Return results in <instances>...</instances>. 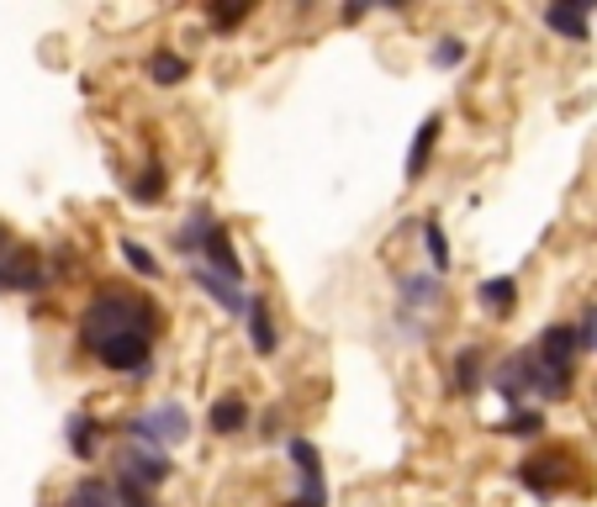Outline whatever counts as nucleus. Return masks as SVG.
Returning <instances> with one entry per match:
<instances>
[{
    "label": "nucleus",
    "mask_w": 597,
    "mask_h": 507,
    "mask_svg": "<svg viewBox=\"0 0 597 507\" xmlns=\"http://www.w3.org/2000/svg\"><path fill=\"white\" fill-rule=\"evenodd\" d=\"M196 265H207L211 275H222V280L243 286V260H239L233 233H228V222H217V228H211V239H207V249H202V260H196Z\"/></svg>",
    "instance_id": "10"
},
{
    "label": "nucleus",
    "mask_w": 597,
    "mask_h": 507,
    "mask_svg": "<svg viewBox=\"0 0 597 507\" xmlns=\"http://www.w3.org/2000/svg\"><path fill=\"white\" fill-rule=\"evenodd\" d=\"M445 307V275L434 269H402L397 275V318H418Z\"/></svg>",
    "instance_id": "7"
},
{
    "label": "nucleus",
    "mask_w": 597,
    "mask_h": 507,
    "mask_svg": "<svg viewBox=\"0 0 597 507\" xmlns=\"http://www.w3.org/2000/svg\"><path fill=\"white\" fill-rule=\"evenodd\" d=\"M439 132H445V117H423V127L413 132V149H407V164H402V180L407 185H418L428 175V159L439 149Z\"/></svg>",
    "instance_id": "12"
},
{
    "label": "nucleus",
    "mask_w": 597,
    "mask_h": 507,
    "mask_svg": "<svg viewBox=\"0 0 597 507\" xmlns=\"http://www.w3.org/2000/svg\"><path fill=\"white\" fill-rule=\"evenodd\" d=\"M170 476H175V465H170V454H164V449L122 445V454H117V481H127V486H143V492H159V486H164Z\"/></svg>",
    "instance_id": "6"
},
{
    "label": "nucleus",
    "mask_w": 597,
    "mask_h": 507,
    "mask_svg": "<svg viewBox=\"0 0 597 507\" xmlns=\"http://www.w3.org/2000/svg\"><path fill=\"white\" fill-rule=\"evenodd\" d=\"M117 497H122V507H159V497H153V492H143V486H127V481H117Z\"/></svg>",
    "instance_id": "29"
},
{
    "label": "nucleus",
    "mask_w": 597,
    "mask_h": 507,
    "mask_svg": "<svg viewBox=\"0 0 597 507\" xmlns=\"http://www.w3.org/2000/svg\"><path fill=\"white\" fill-rule=\"evenodd\" d=\"M423 249H428V269L445 275L449 269V239H445V228H439V217H423Z\"/></svg>",
    "instance_id": "25"
},
{
    "label": "nucleus",
    "mask_w": 597,
    "mask_h": 507,
    "mask_svg": "<svg viewBox=\"0 0 597 507\" xmlns=\"http://www.w3.org/2000/svg\"><path fill=\"white\" fill-rule=\"evenodd\" d=\"M576 338H582V355H597V307H587V318L576 323Z\"/></svg>",
    "instance_id": "28"
},
{
    "label": "nucleus",
    "mask_w": 597,
    "mask_h": 507,
    "mask_svg": "<svg viewBox=\"0 0 597 507\" xmlns=\"http://www.w3.org/2000/svg\"><path fill=\"white\" fill-rule=\"evenodd\" d=\"M254 423V413H249V402H243L239 391H228V396H217L207 407V428L217 434V439H233V434H243Z\"/></svg>",
    "instance_id": "14"
},
{
    "label": "nucleus",
    "mask_w": 597,
    "mask_h": 507,
    "mask_svg": "<svg viewBox=\"0 0 597 507\" xmlns=\"http://www.w3.org/2000/svg\"><path fill=\"white\" fill-rule=\"evenodd\" d=\"M59 507H122L117 481H106V476H80L74 486H69V492H64Z\"/></svg>",
    "instance_id": "18"
},
{
    "label": "nucleus",
    "mask_w": 597,
    "mask_h": 507,
    "mask_svg": "<svg viewBox=\"0 0 597 507\" xmlns=\"http://www.w3.org/2000/svg\"><path fill=\"white\" fill-rule=\"evenodd\" d=\"M481 365H486V349H481V344H466V349L455 355V396H477V391L492 381Z\"/></svg>",
    "instance_id": "19"
},
{
    "label": "nucleus",
    "mask_w": 597,
    "mask_h": 507,
    "mask_svg": "<svg viewBox=\"0 0 597 507\" xmlns=\"http://www.w3.org/2000/svg\"><path fill=\"white\" fill-rule=\"evenodd\" d=\"M571 481H576V454L571 449H539L529 460H518V486L524 492H535L539 503H550V497H561Z\"/></svg>",
    "instance_id": "3"
},
{
    "label": "nucleus",
    "mask_w": 597,
    "mask_h": 507,
    "mask_svg": "<svg viewBox=\"0 0 597 507\" xmlns=\"http://www.w3.org/2000/svg\"><path fill=\"white\" fill-rule=\"evenodd\" d=\"M191 280H196V286L207 291V301H217L228 318H243V312H249V291L233 286V280H222V275H211L207 265H191Z\"/></svg>",
    "instance_id": "13"
},
{
    "label": "nucleus",
    "mask_w": 597,
    "mask_h": 507,
    "mask_svg": "<svg viewBox=\"0 0 597 507\" xmlns=\"http://www.w3.org/2000/svg\"><path fill=\"white\" fill-rule=\"evenodd\" d=\"M149 85H159V90H175V85H185L191 80V59L185 54H170V48H159V54H149Z\"/></svg>",
    "instance_id": "21"
},
{
    "label": "nucleus",
    "mask_w": 597,
    "mask_h": 507,
    "mask_svg": "<svg viewBox=\"0 0 597 507\" xmlns=\"http://www.w3.org/2000/svg\"><path fill=\"white\" fill-rule=\"evenodd\" d=\"M101 428H106V423L90 418V413H69V423H64V445H69V454H74L80 465H90V460L101 454Z\"/></svg>",
    "instance_id": "16"
},
{
    "label": "nucleus",
    "mask_w": 597,
    "mask_h": 507,
    "mask_svg": "<svg viewBox=\"0 0 597 507\" xmlns=\"http://www.w3.org/2000/svg\"><path fill=\"white\" fill-rule=\"evenodd\" d=\"M535 355L544 370H561V376H576V355H582V338L571 323H550V329H539V344Z\"/></svg>",
    "instance_id": "8"
},
{
    "label": "nucleus",
    "mask_w": 597,
    "mask_h": 507,
    "mask_svg": "<svg viewBox=\"0 0 597 507\" xmlns=\"http://www.w3.org/2000/svg\"><path fill=\"white\" fill-rule=\"evenodd\" d=\"M117 254H122V265H127V269H138L143 280H159V275H164V265L153 260V249H149V243L122 239V243H117Z\"/></svg>",
    "instance_id": "23"
},
{
    "label": "nucleus",
    "mask_w": 597,
    "mask_h": 507,
    "mask_svg": "<svg viewBox=\"0 0 597 507\" xmlns=\"http://www.w3.org/2000/svg\"><path fill=\"white\" fill-rule=\"evenodd\" d=\"M508 439H539L544 434V413L539 407H508V418L497 423Z\"/></svg>",
    "instance_id": "24"
},
{
    "label": "nucleus",
    "mask_w": 597,
    "mask_h": 507,
    "mask_svg": "<svg viewBox=\"0 0 597 507\" xmlns=\"http://www.w3.org/2000/svg\"><path fill=\"white\" fill-rule=\"evenodd\" d=\"M164 180H170V170H164L159 159H149L138 175L127 180V196H133V201H143V207H153V201H164Z\"/></svg>",
    "instance_id": "22"
},
{
    "label": "nucleus",
    "mask_w": 597,
    "mask_h": 507,
    "mask_svg": "<svg viewBox=\"0 0 597 507\" xmlns=\"http://www.w3.org/2000/svg\"><path fill=\"white\" fill-rule=\"evenodd\" d=\"M539 22L555 32V37H566V43H587V37H593L587 0H571V5H544V16H539Z\"/></svg>",
    "instance_id": "15"
},
{
    "label": "nucleus",
    "mask_w": 597,
    "mask_h": 507,
    "mask_svg": "<svg viewBox=\"0 0 597 507\" xmlns=\"http://www.w3.org/2000/svg\"><path fill=\"white\" fill-rule=\"evenodd\" d=\"M466 59H471V43L466 37H439L434 43V69H460Z\"/></svg>",
    "instance_id": "26"
},
{
    "label": "nucleus",
    "mask_w": 597,
    "mask_h": 507,
    "mask_svg": "<svg viewBox=\"0 0 597 507\" xmlns=\"http://www.w3.org/2000/svg\"><path fill=\"white\" fill-rule=\"evenodd\" d=\"M122 439L127 445H143V449H180L191 439V413L180 407V402H153L143 413H133V418H122Z\"/></svg>",
    "instance_id": "2"
},
{
    "label": "nucleus",
    "mask_w": 597,
    "mask_h": 507,
    "mask_svg": "<svg viewBox=\"0 0 597 507\" xmlns=\"http://www.w3.org/2000/svg\"><path fill=\"white\" fill-rule=\"evenodd\" d=\"M243 323H249V349L260 359H269L280 349V329H275V312H269V297L265 291H249V312H243Z\"/></svg>",
    "instance_id": "11"
},
{
    "label": "nucleus",
    "mask_w": 597,
    "mask_h": 507,
    "mask_svg": "<svg viewBox=\"0 0 597 507\" xmlns=\"http://www.w3.org/2000/svg\"><path fill=\"white\" fill-rule=\"evenodd\" d=\"M249 11H254V0H239V5H207V22L217 32H233L243 16H249Z\"/></svg>",
    "instance_id": "27"
},
{
    "label": "nucleus",
    "mask_w": 597,
    "mask_h": 507,
    "mask_svg": "<svg viewBox=\"0 0 597 507\" xmlns=\"http://www.w3.org/2000/svg\"><path fill=\"white\" fill-rule=\"evenodd\" d=\"M492 387L508 407H529V396H539V355L535 349H513L497 370H492Z\"/></svg>",
    "instance_id": "5"
},
{
    "label": "nucleus",
    "mask_w": 597,
    "mask_h": 507,
    "mask_svg": "<svg viewBox=\"0 0 597 507\" xmlns=\"http://www.w3.org/2000/svg\"><path fill=\"white\" fill-rule=\"evenodd\" d=\"M286 454H291V465H297V497L286 507H329V481H323V454H318V445L312 439H301V434H291L286 439Z\"/></svg>",
    "instance_id": "4"
},
{
    "label": "nucleus",
    "mask_w": 597,
    "mask_h": 507,
    "mask_svg": "<svg viewBox=\"0 0 597 507\" xmlns=\"http://www.w3.org/2000/svg\"><path fill=\"white\" fill-rule=\"evenodd\" d=\"M211 228H217V217H211V207H196L185 222L175 228V254L180 260H202V249H207V239H211Z\"/></svg>",
    "instance_id": "17"
},
{
    "label": "nucleus",
    "mask_w": 597,
    "mask_h": 507,
    "mask_svg": "<svg viewBox=\"0 0 597 507\" xmlns=\"http://www.w3.org/2000/svg\"><path fill=\"white\" fill-rule=\"evenodd\" d=\"M11 249H16V239H11V228H5V222H0V260H5V254H11Z\"/></svg>",
    "instance_id": "30"
},
{
    "label": "nucleus",
    "mask_w": 597,
    "mask_h": 507,
    "mask_svg": "<svg viewBox=\"0 0 597 507\" xmlns=\"http://www.w3.org/2000/svg\"><path fill=\"white\" fill-rule=\"evenodd\" d=\"M477 297L492 318H513V312H518V280H513V275H486L477 286Z\"/></svg>",
    "instance_id": "20"
},
{
    "label": "nucleus",
    "mask_w": 597,
    "mask_h": 507,
    "mask_svg": "<svg viewBox=\"0 0 597 507\" xmlns=\"http://www.w3.org/2000/svg\"><path fill=\"white\" fill-rule=\"evenodd\" d=\"M48 286V269L37 249H11L0 260V291H43Z\"/></svg>",
    "instance_id": "9"
},
{
    "label": "nucleus",
    "mask_w": 597,
    "mask_h": 507,
    "mask_svg": "<svg viewBox=\"0 0 597 507\" xmlns=\"http://www.w3.org/2000/svg\"><path fill=\"white\" fill-rule=\"evenodd\" d=\"M159 329H164V312L149 291L106 280V286H95V297L80 312V349H90L112 376H127L133 387H143L153 376Z\"/></svg>",
    "instance_id": "1"
}]
</instances>
